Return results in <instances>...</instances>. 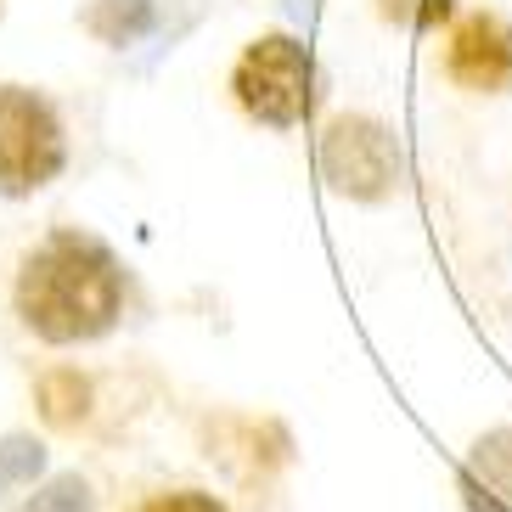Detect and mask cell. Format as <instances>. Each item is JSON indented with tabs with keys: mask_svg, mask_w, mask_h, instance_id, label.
I'll return each mask as SVG.
<instances>
[{
	"mask_svg": "<svg viewBox=\"0 0 512 512\" xmlns=\"http://www.w3.org/2000/svg\"><path fill=\"white\" fill-rule=\"evenodd\" d=\"M124 310V271L113 248L85 231H51L17 271V316L46 344H91Z\"/></svg>",
	"mask_w": 512,
	"mask_h": 512,
	"instance_id": "cell-1",
	"label": "cell"
},
{
	"mask_svg": "<svg viewBox=\"0 0 512 512\" xmlns=\"http://www.w3.org/2000/svg\"><path fill=\"white\" fill-rule=\"evenodd\" d=\"M231 96L265 130H299L316 119L321 74L299 34H259L231 68Z\"/></svg>",
	"mask_w": 512,
	"mask_h": 512,
	"instance_id": "cell-2",
	"label": "cell"
},
{
	"mask_svg": "<svg viewBox=\"0 0 512 512\" xmlns=\"http://www.w3.org/2000/svg\"><path fill=\"white\" fill-rule=\"evenodd\" d=\"M321 181L349 203H389L406 186V147L372 113H338L316 147Z\"/></svg>",
	"mask_w": 512,
	"mask_h": 512,
	"instance_id": "cell-3",
	"label": "cell"
},
{
	"mask_svg": "<svg viewBox=\"0 0 512 512\" xmlns=\"http://www.w3.org/2000/svg\"><path fill=\"white\" fill-rule=\"evenodd\" d=\"M68 164V136L46 96L0 85V197H29Z\"/></svg>",
	"mask_w": 512,
	"mask_h": 512,
	"instance_id": "cell-4",
	"label": "cell"
},
{
	"mask_svg": "<svg viewBox=\"0 0 512 512\" xmlns=\"http://www.w3.org/2000/svg\"><path fill=\"white\" fill-rule=\"evenodd\" d=\"M445 74L462 91L507 96L512 91V23L501 12H467L445 40Z\"/></svg>",
	"mask_w": 512,
	"mask_h": 512,
	"instance_id": "cell-5",
	"label": "cell"
},
{
	"mask_svg": "<svg viewBox=\"0 0 512 512\" xmlns=\"http://www.w3.org/2000/svg\"><path fill=\"white\" fill-rule=\"evenodd\" d=\"M456 490L467 512H512V428H490L473 439Z\"/></svg>",
	"mask_w": 512,
	"mask_h": 512,
	"instance_id": "cell-6",
	"label": "cell"
},
{
	"mask_svg": "<svg viewBox=\"0 0 512 512\" xmlns=\"http://www.w3.org/2000/svg\"><path fill=\"white\" fill-rule=\"evenodd\" d=\"M152 23H158V0H96L91 12H85V29L119 51L136 46Z\"/></svg>",
	"mask_w": 512,
	"mask_h": 512,
	"instance_id": "cell-7",
	"label": "cell"
},
{
	"mask_svg": "<svg viewBox=\"0 0 512 512\" xmlns=\"http://www.w3.org/2000/svg\"><path fill=\"white\" fill-rule=\"evenodd\" d=\"M40 417L51 428H79L91 417V383L74 372V366H57V372L40 377Z\"/></svg>",
	"mask_w": 512,
	"mask_h": 512,
	"instance_id": "cell-8",
	"label": "cell"
},
{
	"mask_svg": "<svg viewBox=\"0 0 512 512\" xmlns=\"http://www.w3.org/2000/svg\"><path fill=\"white\" fill-rule=\"evenodd\" d=\"M377 17L394 23V29L434 34L439 23H451V17H456V0H377Z\"/></svg>",
	"mask_w": 512,
	"mask_h": 512,
	"instance_id": "cell-9",
	"label": "cell"
},
{
	"mask_svg": "<svg viewBox=\"0 0 512 512\" xmlns=\"http://www.w3.org/2000/svg\"><path fill=\"white\" fill-rule=\"evenodd\" d=\"M96 501H91V484L79 479V473H57L51 484H40L29 501L17 512H91Z\"/></svg>",
	"mask_w": 512,
	"mask_h": 512,
	"instance_id": "cell-10",
	"label": "cell"
},
{
	"mask_svg": "<svg viewBox=\"0 0 512 512\" xmlns=\"http://www.w3.org/2000/svg\"><path fill=\"white\" fill-rule=\"evenodd\" d=\"M40 467H46L40 439H29V434L0 439V484H34V473H40Z\"/></svg>",
	"mask_w": 512,
	"mask_h": 512,
	"instance_id": "cell-11",
	"label": "cell"
},
{
	"mask_svg": "<svg viewBox=\"0 0 512 512\" xmlns=\"http://www.w3.org/2000/svg\"><path fill=\"white\" fill-rule=\"evenodd\" d=\"M136 512H226V501H214L209 490H164V496H147Z\"/></svg>",
	"mask_w": 512,
	"mask_h": 512,
	"instance_id": "cell-12",
	"label": "cell"
},
{
	"mask_svg": "<svg viewBox=\"0 0 512 512\" xmlns=\"http://www.w3.org/2000/svg\"><path fill=\"white\" fill-rule=\"evenodd\" d=\"M282 12L293 17L299 29H310V23H316V0H282Z\"/></svg>",
	"mask_w": 512,
	"mask_h": 512,
	"instance_id": "cell-13",
	"label": "cell"
}]
</instances>
